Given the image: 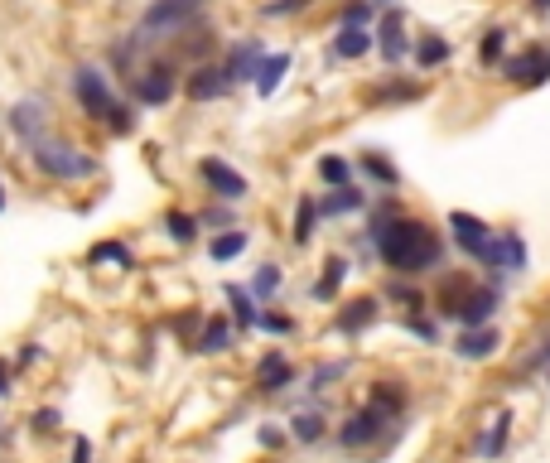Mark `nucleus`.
Segmentation results:
<instances>
[{
  "instance_id": "obj_1",
  "label": "nucleus",
  "mask_w": 550,
  "mask_h": 463,
  "mask_svg": "<svg viewBox=\"0 0 550 463\" xmlns=\"http://www.w3.org/2000/svg\"><path fill=\"white\" fill-rule=\"evenodd\" d=\"M367 246L382 256L391 271L401 275H425L435 271L444 261V242L435 227H425L420 218H391V222H377V227H367Z\"/></svg>"
},
{
  "instance_id": "obj_2",
  "label": "nucleus",
  "mask_w": 550,
  "mask_h": 463,
  "mask_svg": "<svg viewBox=\"0 0 550 463\" xmlns=\"http://www.w3.org/2000/svg\"><path fill=\"white\" fill-rule=\"evenodd\" d=\"M29 164L44 179H54V184H83V179L102 174V160L78 150V145H68V140H39V145H29Z\"/></svg>"
},
{
  "instance_id": "obj_3",
  "label": "nucleus",
  "mask_w": 550,
  "mask_h": 463,
  "mask_svg": "<svg viewBox=\"0 0 550 463\" xmlns=\"http://www.w3.org/2000/svg\"><path fill=\"white\" fill-rule=\"evenodd\" d=\"M208 15V0H150L145 15L136 25V39L150 49L155 39H169V34H189L193 25H203Z\"/></svg>"
},
{
  "instance_id": "obj_4",
  "label": "nucleus",
  "mask_w": 550,
  "mask_h": 463,
  "mask_svg": "<svg viewBox=\"0 0 550 463\" xmlns=\"http://www.w3.org/2000/svg\"><path fill=\"white\" fill-rule=\"evenodd\" d=\"M401 435V420H391L382 415L377 406H362L353 410L343 425H338V449H348V454H367V449H391Z\"/></svg>"
},
{
  "instance_id": "obj_5",
  "label": "nucleus",
  "mask_w": 550,
  "mask_h": 463,
  "mask_svg": "<svg viewBox=\"0 0 550 463\" xmlns=\"http://www.w3.org/2000/svg\"><path fill=\"white\" fill-rule=\"evenodd\" d=\"M179 92V68L174 63H145V68H131V97L140 107H169Z\"/></svg>"
},
{
  "instance_id": "obj_6",
  "label": "nucleus",
  "mask_w": 550,
  "mask_h": 463,
  "mask_svg": "<svg viewBox=\"0 0 550 463\" xmlns=\"http://www.w3.org/2000/svg\"><path fill=\"white\" fill-rule=\"evenodd\" d=\"M68 87H73V97H78V107L87 111V116H107L111 107H116V92H111V78L102 73V68H92V63H78L73 68V78H68Z\"/></svg>"
},
{
  "instance_id": "obj_7",
  "label": "nucleus",
  "mask_w": 550,
  "mask_h": 463,
  "mask_svg": "<svg viewBox=\"0 0 550 463\" xmlns=\"http://www.w3.org/2000/svg\"><path fill=\"white\" fill-rule=\"evenodd\" d=\"M449 232H454V242L464 246L473 261H483L488 271L497 266V232L483 218H473V213H449Z\"/></svg>"
},
{
  "instance_id": "obj_8",
  "label": "nucleus",
  "mask_w": 550,
  "mask_h": 463,
  "mask_svg": "<svg viewBox=\"0 0 550 463\" xmlns=\"http://www.w3.org/2000/svg\"><path fill=\"white\" fill-rule=\"evenodd\" d=\"M10 131L29 145H39V140H49V102L44 97H25V102H15L10 107Z\"/></svg>"
},
{
  "instance_id": "obj_9",
  "label": "nucleus",
  "mask_w": 550,
  "mask_h": 463,
  "mask_svg": "<svg viewBox=\"0 0 550 463\" xmlns=\"http://www.w3.org/2000/svg\"><path fill=\"white\" fill-rule=\"evenodd\" d=\"M198 174H203L208 193L222 198V203H242V198H247V179H242V174H237L227 160H218V155H208V160L198 164Z\"/></svg>"
},
{
  "instance_id": "obj_10",
  "label": "nucleus",
  "mask_w": 550,
  "mask_h": 463,
  "mask_svg": "<svg viewBox=\"0 0 550 463\" xmlns=\"http://www.w3.org/2000/svg\"><path fill=\"white\" fill-rule=\"evenodd\" d=\"M507 78L517 82V87H541V82H550V49L546 44H531L522 54H512L507 58Z\"/></svg>"
},
{
  "instance_id": "obj_11",
  "label": "nucleus",
  "mask_w": 550,
  "mask_h": 463,
  "mask_svg": "<svg viewBox=\"0 0 550 463\" xmlns=\"http://www.w3.org/2000/svg\"><path fill=\"white\" fill-rule=\"evenodd\" d=\"M261 63H266V44L261 39H242V44H232V54L222 58V73L237 87V82H256Z\"/></svg>"
},
{
  "instance_id": "obj_12",
  "label": "nucleus",
  "mask_w": 550,
  "mask_h": 463,
  "mask_svg": "<svg viewBox=\"0 0 550 463\" xmlns=\"http://www.w3.org/2000/svg\"><path fill=\"white\" fill-rule=\"evenodd\" d=\"M184 92H189V102H218L232 92V78L222 73V63H198L184 78Z\"/></svg>"
},
{
  "instance_id": "obj_13",
  "label": "nucleus",
  "mask_w": 550,
  "mask_h": 463,
  "mask_svg": "<svg viewBox=\"0 0 550 463\" xmlns=\"http://www.w3.org/2000/svg\"><path fill=\"white\" fill-rule=\"evenodd\" d=\"M290 386H295V367H290L285 353H266L256 362V391H261V396H280V391H290Z\"/></svg>"
},
{
  "instance_id": "obj_14",
  "label": "nucleus",
  "mask_w": 550,
  "mask_h": 463,
  "mask_svg": "<svg viewBox=\"0 0 550 463\" xmlns=\"http://www.w3.org/2000/svg\"><path fill=\"white\" fill-rule=\"evenodd\" d=\"M497 348H502V333H497L493 324H488V328H464V333H459V343H454V353L464 357V362H488Z\"/></svg>"
},
{
  "instance_id": "obj_15",
  "label": "nucleus",
  "mask_w": 550,
  "mask_h": 463,
  "mask_svg": "<svg viewBox=\"0 0 550 463\" xmlns=\"http://www.w3.org/2000/svg\"><path fill=\"white\" fill-rule=\"evenodd\" d=\"M377 49H382L386 63H401V58L411 54V39H406V25H401V15H396V10H386V15H382V29H377Z\"/></svg>"
},
{
  "instance_id": "obj_16",
  "label": "nucleus",
  "mask_w": 550,
  "mask_h": 463,
  "mask_svg": "<svg viewBox=\"0 0 550 463\" xmlns=\"http://www.w3.org/2000/svg\"><path fill=\"white\" fill-rule=\"evenodd\" d=\"M493 309H497V285H483V290H473L464 300V309L454 314L464 328H488L493 324Z\"/></svg>"
},
{
  "instance_id": "obj_17",
  "label": "nucleus",
  "mask_w": 550,
  "mask_h": 463,
  "mask_svg": "<svg viewBox=\"0 0 550 463\" xmlns=\"http://www.w3.org/2000/svg\"><path fill=\"white\" fill-rule=\"evenodd\" d=\"M367 406H377L382 415L401 420V415H406V406H411V391H406L401 382H372V391H367Z\"/></svg>"
},
{
  "instance_id": "obj_18",
  "label": "nucleus",
  "mask_w": 550,
  "mask_h": 463,
  "mask_svg": "<svg viewBox=\"0 0 550 463\" xmlns=\"http://www.w3.org/2000/svg\"><path fill=\"white\" fill-rule=\"evenodd\" d=\"M526 271V242L517 232H497V266L493 275H517Z\"/></svg>"
},
{
  "instance_id": "obj_19",
  "label": "nucleus",
  "mask_w": 550,
  "mask_h": 463,
  "mask_svg": "<svg viewBox=\"0 0 550 463\" xmlns=\"http://www.w3.org/2000/svg\"><path fill=\"white\" fill-rule=\"evenodd\" d=\"M314 203H319V218H343V213H362L367 208V193H358L348 184V189H333L324 198H314Z\"/></svg>"
},
{
  "instance_id": "obj_20",
  "label": "nucleus",
  "mask_w": 550,
  "mask_h": 463,
  "mask_svg": "<svg viewBox=\"0 0 550 463\" xmlns=\"http://www.w3.org/2000/svg\"><path fill=\"white\" fill-rule=\"evenodd\" d=\"M232 348V324L222 319V314H213L208 324H203V333H198V343H193V353H203V357H218Z\"/></svg>"
},
{
  "instance_id": "obj_21",
  "label": "nucleus",
  "mask_w": 550,
  "mask_h": 463,
  "mask_svg": "<svg viewBox=\"0 0 550 463\" xmlns=\"http://www.w3.org/2000/svg\"><path fill=\"white\" fill-rule=\"evenodd\" d=\"M377 309H382L377 300H353L343 314H338V333H343V338H358L362 328L377 324Z\"/></svg>"
},
{
  "instance_id": "obj_22",
  "label": "nucleus",
  "mask_w": 550,
  "mask_h": 463,
  "mask_svg": "<svg viewBox=\"0 0 550 463\" xmlns=\"http://www.w3.org/2000/svg\"><path fill=\"white\" fill-rule=\"evenodd\" d=\"M290 63H295L290 54H266L261 73H256V82H251V87H256V97H275V92H280V82H285V73H290Z\"/></svg>"
},
{
  "instance_id": "obj_23",
  "label": "nucleus",
  "mask_w": 550,
  "mask_h": 463,
  "mask_svg": "<svg viewBox=\"0 0 550 463\" xmlns=\"http://www.w3.org/2000/svg\"><path fill=\"white\" fill-rule=\"evenodd\" d=\"M324 435H329L324 410H300V415L290 420V439H300V444H324Z\"/></svg>"
},
{
  "instance_id": "obj_24",
  "label": "nucleus",
  "mask_w": 550,
  "mask_h": 463,
  "mask_svg": "<svg viewBox=\"0 0 550 463\" xmlns=\"http://www.w3.org/2000/svg\"><path fill=\"white\" fill-rule=\"evenodd\" d=\"M377 49V34L372 29H338V39H333V54L338 58H362Z\"/></svg>"
},
{
  "instance_id": "obj_25",
  "label": "nucleus",
  "mask_w": 550,
  "mask_h": 463,
  "mask_svg": "<svg viewBox=\"0 0 550 463\" xmlns=\"http://www.w3.org/2000/svg\"><path fill=\"white\" fill-rule=\"evenodd\" d=\"M507 435H512V415L502 410L493 425H488V430L478 435V459H497V454L507 449Z\"/></svg>"
},
{
  "instance_id": "obj_26",
  "label": "nucleus",
  "mask_w": 550,
  "mask_h": 463,
  "mask_svg": "<svg viewBox=\"0 0 550 463\" xmlns=\"http://www.w3.org/2000/svg\"><path fill=\"white\" fill-rule=\"evenodd\" d=\"M343 275H348V261H343V256H333L329 266H324V275L314 280V290H309V295H314L319 304L338 300V290H343Z\"/></svg>"
},
{
  "instance_id": "obj_27",
  "label": "nucleus",
  "mask_w": 550,
  "mask_h": 463,
  "mask_svg": "<svg viewBox=\"0 0 550 463\" xmlns=\"http://www.w3.org/2000/svg\"><path fill=\"white\" fill-rule=\"evenodd\" d=\"M473 290H478V285H473L468 275H449V280H444V290H440V314H444V319H454Z\"/></svg>"
},
{
  "instance_id": "obj_28",
  "label": "nucleus",
  "mask_w": 550,
  "mask_h": 463,
  "mask_svg": "<svg viewBox=\"0 0 550 463\" xmlns=\"http://www.w3.org/2000/svg\"><path fill=\"white\" fill-rule=\"evenodd\" d=\"M227 304H232V319H237V328H256V324H261V309H256V300H251V290H242V285H227Z\"/></svg>"
},
{
  "instance_id": "obj_29",
  "label": "nucleus",
  "mask_w": 550,
  "mask_h": 463,
  "mask_svg": "<svg viewBox=\"0 0 550 463\" xmlns=\"http://www.w3.org/2000/svg\"><path fill=\"white\" fill-rule=\"evenodd\" d=\"M314 222H319V203L304 193L300 203H295V232H290V237H295V246H309V242H314Z\"/></svg>"
},
{
  "instance_id": "obj_30",
  "label": "nucleus",
  "mask_w": 550,
  "mask_h": 463,
  "mask_svg": "<svg viewBox=\"0 0 550 463\" xmlns=\"http://www.w3.org/2000/svg\"><path fill=\"white\" fill-rule=\"evenodd\" d=\"M87 261H92V266H107V261H116L121 271H131V266H136V256H131V246H126V242H97L92 251H87Z\"/></svg>"
},
{
  "instance_id": "obj_31",
  "label": "nucleus",
  "mask_w": 550,
  "mask_h": 463,
  "mask_svg": "<svg viewBox=\"0 0 550 463\" xmlns=\"http://www.w3.org/2000/svg\"><path fill=\"white\" fill-rule=\"evenodd\" d=\"M247 232H242V227H232V232H222V237H213V246H208V256H213V261H232V256H242V251H247Z\"/></svg>"
},
{
  "instance_id": "obj_32",
  "label": "nucleus",
  "mask_w": 550,
  "mask_h": 463,
  "mask_svg": "<svg viewBox=\"0 0 550 463\" xmlns=\"http://www.w3.org/2000/svg\"><path fill=\"white\" fill-rule=\"evenodd\" d=\"M319 179H324L329 189H348V179H353V164L343 160V155H324V160H319Z\"/></svg>"
},
{
  "instance_id": "obj_33",
  "label": "nucleus",
  "mask_w": 550,
  "mask_h": 463,
  "mask_svg": "<svg viewBox=\"0 0 550 463\" xmlns=\"http://www.w3.org/2000/svg\"><path fill=\"white\" fill-rule=\"evenodd\" d=\"M348 372H353V362H348V357H343V362H324V367H314V372H309V391H314V396H324V386H333L338 377H348Z\"/></svg>"
},
{
  "instance_id": "obj_34",
  "label": "nucleus",
  "mask_w": 550,
  "mask_h": 463,
  "mask_svg": "<svg viewBox=\"0 0 550 463\" xmlns=\"http://www.w3.org/2000/svg\"><path fill=\"white\" fill-rule=\"evenodd\" d=\"M362 174H367V179H377L382 189H396V184H401V169H396V164H386L382 155H362Z\"/></svg>"
},
{
  "instance_id": "obj_35",
  "label": "nucleus",
  "mask_w": 550,
  "mask_h": 463,
  "mask_svg": "<svg viewBox=\"0 0 550 463\" xmlns=\"http://www.w3.org/2000/svg\"><path fill=\"white\" fill-rule=\"evenodd\" d=\"M449 54H454V49H449V39H440V34H430V39L415 44V63H420V68H435V63H444Z\"/></svg>"
},
{
  "instance_id": "obj_36",
  "label": "nucleus",
  "mask_w": 550,
  "mask_h": 463,
  "mask_svg": "<svg viewBox=\"0 0 550 463\" xmlns=\"http://www.w3.org/2000/svg\"><path fill=\"white\" fill-rule=\"evenodd\" d=\"M165 232H169V237H174L179 246H189L193 237H198V218H193V213H179V208H174V213H165Z\"/></svg>"
},
{
  "instance_id": "obj_37",
  "label": "nucleus",
  "mask_w": 550,
  "mask_h": 463,
  "mask_svg": "<svg viewBox=\"0 0 550 463\" xmlns=\"http://www.w3.org/2000/svg\"><path fill=\"white\" fill-rule=\"evenodd\" d=\"M102 126H107L111 136H131V131H136V111L126 107V102H116V107L102 116Z\"/></svg>"
},
{
  "instance_id": "obj_38",
  "label": "nucleus",
  "mask_w": 550,
  "mask_h": 463,
  "mask_svg": "<svg viewBox=\"0 0 550 463\" xmlns=\"http://www.w3.org/2000/svg\"><path fill=\"white\" fill-rule=\"evenodd\" d=\"M377 20V5L372 0H353V5H343V29H367Z\"/></svg>"
},
{
  "instance_id": "obj_39",
  "label": "nucleus",
  "mask_w": 550,
  "mask_h": 463,
  "mask_svg": "<svg viewBox=\"0 0 550 463\" xmlns=\"http://www.w3.org/2000/svg\"><path fill=\"white\" fill-rule=\"evenodd\" d=\"M420 87L415 82H386V87H372V102H415Z\"/></svg>"
},
{
  "instance_id": "obj_40",
  "label": "nucleus",
  "mask_w": 550,
  "mask_h": 463,
  "mask_svg": "<svg viewBox=\"0 0 550 463\" xmlns=\"http://www.w3.org/2000/svg\"><path fill=\"white\" fill-rule=\"evenodd\" d=\"M502 49H507V29L493 25L483 34V44H478V58H483V63H502Z\"/></svg>"
},
{
  "instance_id": "obj_41",
  "label": "nucleus",
  "mask_w": 550,
  "mask_h": 463,
  "mask_svg": "<svg viewBox=\"0 0 550 463\" xmlns=\"http://www.w3.org/2000/svg\"><path fill=\"white\" fill-rule=\"evenodd\" d=\"M275 290H280V266H261L251 280V300H271Z\"/></svg>"
},
{
  "instance_id": "obj_42",
  "label": "nucleus",
  "mask_w": 550,
  "mask_h": 463,
  "mask_svg": "<svg viewBox=\"0 0 550 463\" xmlns=\"http://www.w3.org/2000/svg\"><path fill=\"white\" fill-rule=\"evenodd\" d=\"M58 425H63V415H58L54 406H44V410H34V415H29V430H34L39 439H49Z\"/></svg>"
},
{
  "instance_id": "obj_43",
  "label": "nucleus",
  "mask_w": 550,
  "mask_h": 463,
  "mask_svg": "<svg viewBox=\"0 0 550 463\" xmlns=\"http://www.w3.org/2000/svg\"><path fill=\"white\" fill-rule=\"evenodd\" d=\"M309 5H314V0H271V5H261V15H266V20H290V15H300Z\"/></svg>"
},
{
  "instance_id": "obj_44",
  "label": "nucleus",
  "mask_w": 550,
  "mask_h": 463,
  "mask_svg": "<svg viewBox=\"0 0 550 463\" xmlns=\"http://www.w3.org/2000/svg\"><path fill=\"white\" fill-rule=\"evenodd\" d=\"M256 328H266L271 338H290V333H295V319H290V314H261Z\"/></svg>"
},
{
  "instance_id": "obj_45",
  "label": "nucleus",
  "mask_w": 550,
  "mask_h": 463,
  "mask_svg": "<svg viewBox=\"0 0 550 463\" xmlns=\"http://www.w3.org/2000/svg\"><path fill=\"white\" fill-rule=\"evenodd\" d=\"M261 449H285V439H290V430H280V425H261Z\"/></svg>"
},
{
  "instance_id": "obj_46",
  "label": "nucleus",
  "mask_w": 550,
  "mask_h": 463,
  "mask_svg": "<svg viewBox=\"0 0 550 463\" xmlns=\"http://www.w3.org/2000/svg\"><path fill=\"white\" fill-rule=\"evenodd\" d=\"M406 328H411L415 338H425V343H435V338H440V328L430 324V319H406Z\"/></svg>"
},
{
  "instance_id": "obj_47",
  "label": "nucleus",
  "mask_w": 550,
  "mask_h": 463,
  "mask_svg": "<svg viewBox=\"0 0 550 463\" xmlns=\"http://www.w3.org/2000/svg\"><path fill=\"white\" fill-rule=\"evenodd\" d=\"M391 295H396L401 304H411V309H420V295H415L411 285H401V280H391Z\"/></svg>"
},
{
  "instance_id": "obj_48",
  "label": "nucleus",
  "mask_w": 550,
  "mask_h": 463,
  "mask_svg": "<svg viewBox=\"0 0 550 463\" xmlns=\"http://www.w3.org/2000/svg\"><path fill=\"white\" fill-rule=\"evenodd\" d=\"M10 391H15V367H10V362L0 357V401H5Z\"/></svg>"
},
{
  "instance_id": "obj_49",
  "label": "nucleus",
  "mask_w": 550,
  "mask_h": 463,
  "mask_svg": "<svg viewBox=\"0 0 550 463\" xmlns=\"http://www.w3.org/2000/svg\"><path fill=\"white\" fill-rule=\"evenodd\" d=\"M73 463H92V439L87 435L73 439Z\"/></svg>"
},
{
  "instance_id": "obj_50",
  "label": "nucleus",
  "mask_w": 550,
  "mask_h": 463,
  "mask_svg": "<svg viewBox=\"0 0 550 463\" xmlns=\"http://www.w3.org/2000/svg\"><path fill=\"white\" fill-rule=\"evenodd\" d=\"M536 367H550V343H541L536 353L526 357V372H536Z\"/></svg>"
},
{
  "instance_id": "obj_51",
  "label": "nucleus",
  "mask_w": 550,
  "mask_h": 463,
  "mask_svg": "<svg viewBox=\"0 0 550 463\" xmlns=\"http://www.w3.org/2000/svg\"><path fill=\"white\" fill-rule=\"evenodd\" d=\"M203 222H208V227H227V232H232V213H227V208H213Z\"/></svg>"
},
{
  "instance_id": "obj_52",
  "label": "nucleus",
  "mask_w": 550,
  "mask_h": 463,
  "mask_svg": "<svg viewBox=\"0 0 550 463\" xmlns=\"http://www.w3.org/2000/svg\"><path fill=\"white\" fill-rule=\"evenodd\" d=\"M39 353H44L39 343H25V348H20V357H15V367H29V362H34Z\"/></svg>"
},
{
  "instance_id": "obj_53",
  "label": "nucleus",
  "mask_w": 550,
  "mask_h": 463,
  "mask_svg": "<svg viewBox=\"0 0 550 463\" xmlns=\"http://www.w3.org/2000/svg\"><path fill=\"white\" fill-rule=\"evenodd\" d=\"M10 444H15V435H10V430H5V420H0V454H5Z\"/></svg>"
},
{
  "instance_id": "obj_54",
  "label": "nucleus",
  "mask_w": 550,
  "mask_h": 463,
  "mask_svg": "<svg viewBox=\"0 0 550 463\" xmlns=\"http://www.w3.org/2000/svg\"><path fill=\"white\" fill-rule=\"evenodd\" d=\"M372 5H377V10H391V5H401V0H372Z\"/></svg>"
},
{
  "instance_id": "obj_55",
  "label": "nucleus",
  "mask_w": 550,
  "mask_h": 463,
  "mask_svg": "<svg viewBox=\"0 0 550 463\" xmlns=\"http://www.w3.org/2000/svg\"><path fill=\"white\" fill-rule=\"evenodd\" d=\"M531 5H536V10H541V15H550V0H531Z\"/></svg>"
},
{
  "instance_id": "obj_56",
  "label": "nucleus",
  "mask_w": 550,
  "mask_h": 463,
  "mask_svg": "<svg viewBox=\"0 0 550 463\" xmlns=\"http://www.w3.org/2000/svg\"><path fill=\"white\" fill-rule=\"evenodd\" d=\"M0 213H5V184H0Z\"/></svg>"
}]
</instances>
